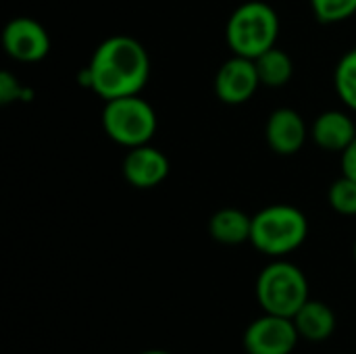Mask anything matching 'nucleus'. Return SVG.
Returning a JSON list of instances; mask_svg holds the SVG:
<instances>
[{"label": "nucleus", "mask_w": 356, "mask_h": 354, "mask_svg": "<svg viewBox=\"0 0 356 354\" xmlns=\"http://www.w3.org/2000/svg\"><path fill=\"white\" fill-rule=\"evenodd\" d=\"M327 202L330 207L346 217H355L356 215V182L342 175L340 179H336L330 190H327Z\"/></svg>", "instance_id": "16"}, {"label": "nucleus", "mask_w": 356, "mask_h": 354, "mask_svg": "<svg viewBox=\"0 0 356 354\" xmlns=\"http://www.w3.org/2000/svg\"><path fill=\"white\" fill-rule=\"evenodd\" d=\"M355 138V121L344 111H325L311 125V140L327 152H344Z\"/></svg>", "instance_id": "11"}, {"label": "nucleus", "mask_w": 356, "mask_h": 354, "mask_svg": "<svg viewBox=\"0 0 356 354\" xmlns=\"http://www.w3.org/2000/svg\"><path fill=\"white\" fill-rule=\"evenodd\" d=\"M292 321L300 338L309 342H323L336 332V313L321 300H307Z\"/></svg>", "instance_id": "12"}, {"label": "nucleus", "mask_w": 356, "mask_h": 354, "mask_svg": "<svg viewBox=\"0 0 356 354\" xmlns=\"http://www.w3.org/2000/svg\"><path fill=\"white\" fill-rule=\"evenodd\" d=\"M169 159L152 144L129 148L123 159V177L138 190H150L161 186L169 175Z\"/></svg>", "instance_id": "9"}, {"label": "nucleus", "mask_w": 356, "mask_h": 354, "mask_svg": "<svg viewBox=\"0 0 356 354\" xmlns=\"http://www.w3.org/2000/svg\"><path fill=\"white\" fill-rule=\"evenodd\" d=\"M254 63H257V71L261 77V86L277 90V88H284L292 79L294 63H292L290 54L277 46H273L267 52H263L261 56H257Z\"/></svg>", "instance_id": "14"}, {"label": "nucleus", "mask_w": 356, "mask_h": 354, "mask_svg": "<svg viewBox=\"0 0 356 354\" xmlns=\"http://www.w3.org/2000/svg\"><path fill=\"white\" fill-rule=\"evenodd\" d=\"M257 300L265 313L292 319L309 300L307 275L294 263L273 261L259 273Z\"/></svg>", "instance_id": "4"}, {"label": "nucleus", "mask_w": 356, "mask_h": 354, "mask_svg": "<svg viewBox=\"0 0 356 354\" xmlns=\"http://www.w3.org/2000/svg\"><path fill=\"white\" fill-rule=\"evenodd\" d=\"M140 354H171V353H165V351H146V353H140Z\"/></svg>", "instance_id": "20"}, {"label": "nucleus", "mask_w": 356, "mask_h": 354, "mask_svg": "<svg viewBox=\"0 0 356 354\" xmlns=\"http://www.w3.org/2000/svg\"><path fill=\"white\" fill-rule=\"evenodd\" d=\"M334 86L340 100L356 113V48L348 50L340 58L334 71Z\"/></svg>", "instance_id": "15"}, {"label": "nucleus", "mask_w": 356, "mask_h": 354, "mask_svg": "<svg viewBox=\"0 0 356 354\" xmlns=\"http://www.w3.org/2000/svg\"><path fill=\"white\" fill-rule=\"evenodd\" d=\"M252 217L240 209H221L209 221V234L215 242L225 246H238L250 242Z\"/></svg>", "instance_id": "13"}, {"label": "nucleus", "mask_w": 356, "mask_h": 354, "mask_svg": "<svg viewBox=\"0 0 356 354\" xmlns=\"http://www.w3.org/2000/svg\"><path fill=\"white\" fill-rule=\"evenodd\" d=\"M102 127L115 144L136 148L150 144L156 134L159 119L152 104L136 94L106 100L102 108Z\"/></svg>", "instance_id": "5"}, {"label": "nucleus", "mask_w": 356, "mask_h": 354, "mask_svg": "<svg viewBox=\"0 0 356 354\" xmlns=\"http://www.w3.org/2000/svg\"><path fill=\"white\" fill-rule=\"evenodd\" d=\"M280 35V17L275 8L261 0L240 4L227 19L225 42L234 54L257 58L275 46Z\"/></svg>", "instance_id": "3"}, {"label": "nucleus", "mask_w": 356, "mask_h": 354, "mask_svg": "<svg viewBox=\"0 0 356 354\" xmlns=\"http://www.w3.org/2000/svg\"><path fill=\"white\" fill-rule=\"evenodd\" d=\"M298 330L290 317L265 313L244 332V351L248 354H290L298 344Z\"/></svg>", "instance_id": "6"}, {"label": "nucleus", "mask_w": 356, "mask_h": 354, "mask_svg": "<svg viewBox=\"0 0 356 354\" xmlns=\"http://www.w3.org/2000/svg\"><path fill=\"white\" fill-rule=\"evenodd\" d=\"M355 261H356V242H355Z\"/></svg>", "instance_id": "21"}, {"label": "nucleus", "mask_w": 356, "mask_h": 354, "mask_svg": "<svg viewBox=\"0 0 356 354\" xmlns=\"http://www.w3.org/2000/svg\"><path fill=\"white\" fill-rule=\"evenodd\" d=\"M261 88V77L254 58L234 54L227 58L215 75V94L225 104H244Z\"/></svg>", "instance_id": "8"}, {"label": "nucleus", "mask_w": 356, "mask_h": 354, "mask_svg": "<svg viewBox=\"0 0 356 354\" xmlns=\"http://www.w3.org/2000/svg\"><path fill=\"white\" fill-rule=\"evenodd\" d=\"M307 138H311V127H307L298 111L277 108L269 115L265 125V140L275 154L292 156L300 152Z\"/></svg>", "instance_id": "10"}, {"label": "nucleus", "mask_w": 356, "mask_h": 354, "mask_svg": "<svg viewBox=\"0 0 356 354\" xmlns=\"http://www.w3.org/2000/svg\"><path fill=\"white\" fill-rule=\"evenodd\" d=\"M340 167H342V175L356 182V138L346 146L344 152H340Z\"/></svg>", "instance_id": "19"}, {"label": "nucleus", "mask_w": 356, "mask_h": 354, "mask_svg": "<svg viewBox=\"0 0 356 354\" xmlns=\"http://www.w3.org/2000/svg\"><path fill=\"white\" fill-rule=\"evenodd\" d=\"M313 15L319 23H342L356 15V0H311Z\"/></svg>", "instance_id": "17"}, {"label": "nucleus", "mask_w": 356, "mask_h": 354, "mask_svg": "<svg viewBox=\"0 0 356 354\" xmlns=\"http://www.w3.org/2000/svg\"><path fill=\"white\" fill-rule=\"evenodd\" d=\"M150 79V56L131 35H111L102 40L88 67L79 69L77 81L104 102L136 96Z\"/></svg>", "instance_id": "1"}, {"label": "nucleus", "mask_w": 356, "mask_h": 354, "mask_svg": "<svg viewBox=\"0 0 356 354\" xmlns=\"http://www.w3.org/2000/svg\"><path fill=\"white\" fill-rule=\"evenodd\" d=\"M33 98V92L23 86L19 81L17 75H13L10 71H2L0 73V102L2 104H10V102H29Z\"/></svg>", "instance_id": "18"}, {"label": "nucleus", "mask_w": 356, "mask_h": 354, "mask_svg": "<svg viewBox=\"0 0 356 354\" xmlns=\"http://www.w3.org/2000/svg\"><path fill=\"white\" fill-rule=\"evenodd\" d=\"M309 236L307 215L292 204H269L252 215L250 244L273 259L298 250Z\"/></svg>", "instance_id": "2"}, {"label": "nucleus", "mask_w": 356, "mask_h": 354, "mask_svg": "<svg viewBox=\"0 0 356 354\" xmlns=\"http://www.w3.org/2000/svg\"><path fill=\"white\" fill-rule=\"evenodd\" d=\"M2 46L13 61L38 63L50 52V35L40 21L31 17H15L2 31Z\"/></svg>", "instance_id": "7"}]
</instances>
